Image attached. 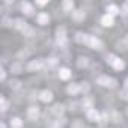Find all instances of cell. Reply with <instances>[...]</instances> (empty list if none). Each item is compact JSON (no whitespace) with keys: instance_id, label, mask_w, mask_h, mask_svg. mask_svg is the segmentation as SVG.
Segmentation results:
<instances>
[{"instance_id":"1","label":"cell","mask_w":128,"mask_h":128,"mask_svg":"<svg viewBox=\"0 0 128 128\" xmlns=\"http://www.w3.org/2000/svg\"><path fill=\"white\" fill-rule=\"evenodd\" d=\"M84 45L94 48V50H101L102 48V41L98 39L96 36H90V35H86V39H84Z\"/></svg>"},{"instance_id":"2","label":"cell","mask_w":128,"mask_h":128,"mask_svg":"<svg viewBox=\"0 0 128 128\" xmlns=\"http://www.w3.org/2000/svg\"><path fill=\"white\" fill-rule=\"evenodd\" d=\"M56 39H57V44L60 47H66L68 41H66V30H65V27H57V30H56Z\"/></svg>"},{"instance_id":"3","label":"cell","mask_w":128,"mask_h":128,"mask_svg":"<svg viewBox=\"0 0 128 128\" xmlns=\"http://www.w3.org/2000/svg\"><path fill=\"white\" fill-rule=\"evenodd\" d=\"M107 60L110 62V65L114 68V70H124L125 68V63H124V60L122 59H119V57H116V56H113V54H110L108 57H107Z\"/></svg>"},{"instance_id":"4","label":"cell","mask_w":128,"mask_h":128,"mask_svg":"<svg viewBox=\"0 0 128 128\" xmlns=\"http://www.w3.org/2000/svg\"><path fill=\"white\" fill-rule=\"evenodd\" d=\"M96 83H98L100 86H110V88H113V86L116 84V80L112 78V77H108V76H100V77L96 78Z\"/></svg>"},{"instance_id":"5","label":"cell","mask_w":128,"mask_h":128,"mask_svg":"<svg viewBox=\"0 0 128 128\" xmlns=\"http://www.w3.org/2000/svg\"><path fill=\"white\" fill-rule=\"evenodd\" d=\"M27 116H29V119L36 120V119L39 118V107H38V106H32V107H29V108H27Z\"/></svg>"},{"instance_id":"6","label":"cell","mask_w":128,"mask_h":128,"mask_svg":"<svg viewBox=\"0 0 128 128\" xmlns=\"http://www.w3.org/2000/svg\"><path fill=\"white\" fill-rule=\"evenodd\" d=\"M42 68H44V59H36V60H32L29 63L30 71H36V70H42Z\"/></svg>"},{"instance_id":"7","label":"cell","mask_w":128,"mask_h":128,"mask_svg":"<svg viewBox=\"0 0 128 128\" xmlns=\"http://www.w3.org/2000/svg\"><path fill=\"white\" fill-rule=\"evenodd\" d=\"M66 92H68L70 95H77V94L80 92V83H72V84H70V86L66 88Z\"/></svg>"},{"instance_id":"8","label":"cell","mask_w":128,"mask_h":128,"mask_svg":"<svg viewBox=\"0 0 128 128\" xmlns=\"http://www.w3.org/2000/svg\"><path fill=\"white\" fill-rule=\"evenodd\" d=\"M88 119L92 122H96V120H100V113L95 108H89L88 110Z\"/></svg>"},{"instance_id":"9","label":"cell","mask_w":128,"mask_h":128,"mask_svg":"<svg viewBox=\"0 0 128 128\" xmlns=\"http://www.w3.org/2000/svg\"><path fill=\"white\" fill-rule=\"evenodd\" d=\"M101 23H102V26H107V27H110V26H113V23H114V18H113V15H104L102 18H101Z\"/></svg>"},{"instance_id":"10","label":"cell","mask_w":128,"mask_h":128,"mask_svg":"<svg viewBox=\"0 0 128 128\" xmlns=\"http://www.w3.org/2000/svg\"><path fill=\"white\" fill-rule=\"evenodd\" d=\"M21 11H23L26 15H32V14H33V6L29 5L27 2H23V3H21Z\"/></svg>"},{"instance_id":"11","label":"cell","mask_w":128,"mask_h":128,"mask_svg":"<svg viewBox=\"0 0 128 128\" xmlns=\"http://www.w3.org/2000/svg\"><path fill=\"white\" fill-rule=\"evenodd\" d=\"M39 98H41V101L48 102V101H51V100H53V94H51L50 90H42V92H41V95H39Z\"/></svg>"},{"instance_id":"12","label":"cell","mask_w":128,"mask_h":128,"mask_svg":"<svg viewBox=\"0 0 128 128\" xmlns=\"http://www.w3.org/2000/svg\"><path fill=\"white\" fill-rule=\"evenodd\" d=\"M36 21H38V24H48L50 18H48V15H47V14L41 12V14H38V17H36Z\"/></svg>"},{"instance_id":"13","label":"cell","mask_w":128,"mask_h":128,"mask_svg":"<svg viewBox=\"0 0 128 128\" xmlns=\"http://www.w3.org/2000/svg\"><path fill=\"white\" fill-rule=\"evenodd\" d=\"M63 110H65V107H63L62 104H56V106H53V108H51V112L56 114V116H62L63 114Z\"/></svg>"},{"instance_id":"14","label":"cell","mask_w":128,"mask_h":128,"mask_svg":"<svg viewBox=\"0 0 128 128\" xmlns=\"http://www.w3.org/2000/svg\"><path fill=\"white\" fill-rule=\"evenodd\" d=\"M59 77H60L62 80H68V78L71 77V71H70L68 68H62V70L59 71Z\"/></svg>"},{"instance_id":"15","label":"cell","mask_w":128,"mask_h":128,"mask_svg":"<svg viewBox=\"0 0 128 128\" xmlns=\"http://www.w3.org/2000/svg\"><path fill=\"white\" fill-rule=\"evenodd\" d=\"M84 12L82 11V9H77V11H74L72 12V18L76 20V21H82V20H84Z\"/></svg>"},{"instance_id":"16","label":"cell","mask_w":128,"mask_h":128,"mask_svg":"<svg viewBox=\"0 0 128 128\" xmlns=\"http://www.w3.org/2000/svg\"><path fill=\"white\" fill-rule=\"evenodd\" d=\"M14 24H15V27H17L18 30H21V32L27 27V23H26L24 20H21V18H17V20L14 21Z\"/></svg>"},{"instance_id":"17","label":"cell","mask_w":128,"mask_h":128,"mask_svg":"<svg viewBox=\"0 0 128 128\" xmlns=\"http://www.w3.org/2000/svg\"><path fill=\"white\" fill-rule=\"evenodd\" d=\"M62 8H63V11H72L74 2H72V0H65V2L62 3Z\"/></svg>"},{"instance_id":"18","label":"cell","mask_w":128,"mask_h":128,"mask_svg":"<svg viewBox=\"0 0 128 128\" xmlns=\"http://www.w3.org/2000/svg\"><path fill=\"white\" fill-rule=\"evenodd\" d=\"M77 65H78V68H86V66L89 65V59H88V57H78Z\"/></svg>"},{"instance_id":"19","label":"cell","mask_w":128,"mask_h":128,"mask_svg":"<svg viewBox=\"0 0 128 128\" xmlns=\"http://www.w3.org/2000/svg\"><path fill=\"white\" fill-rule=\"evenodd\" d=\"M21 125H23V120L20 118H12L11 119V126L12 128H21Z\"/></svg>"},{"instance_id":"20","label":"cell","mask_w":128,"mask_h":128,"mask_svg":"<svg viewBox=\"0 0 128 128\" xmlns=\"http://www.w3.org/2000/svg\"><path fill=\"white\" fill-rule=\"evenodd\" d=\"M23 35H24L26 38H32V36L35 35V29H33V27H30V26H27V27L23 30Z\"/></svg>"},{"instance_id":"21","label":"cell","mask_w":128,"mask_h":128,"mask_svg":"<svg viewBox=\"0 0 128 128\" xmlns=\"http://www.w3.org/2000/svg\"><path fill=\"white\" fill-rule=\"evenodd\" d=\"M107 12H108V15H116V14H119V8L116 5H110V6H107Z\"/></svg>"},{"instance_id":"22","label":"cell","mask_w":128,"mask_h":128,"mask_svg":"<svg viewBox=\"0 0 128 128\" xmlns=\"http://www.w3.org/2000/svg\"><path fill=\"white\" fill-rule=\"evenodd\" d=\"M11 72H14V74H20L21 72V65L20 63H12L11 65Z\"/></svg>"},{"instance_id":"23","label":"cell","mask_w":128,"mask_h":128,"mask_svg":"<svg viewBox=\"0 0 128 128\" xmlns=\"http://www.w3.org/2000/svg\"><path fill=\"white\" fill-rule=\"evenodd\" d=\"M84 39H86V35H84V33H82V32H77V33H76V41H77V42L84 44Z\"/></svg>"},{"instance_id":"24","label":"cell","mask_w":128,"mask_h":128,"mask_svg":"<svg viewBox=\"0 0 128 128\" xmlns=\"http://www.w3.org/2000/svg\"><path fill=\"white\" fill-rule=\"evenodd\" d=\"M116 47H118V50H126L128 48V41H119V42H116Z\"/></svg>"},{"instance_id":"25","label":"cell","mask_w":128,"mask_h":128,"mask_svg":"<svg viewBox=\"0 0 128 128\" xmlns=\"http://www.w3.org/2000/svg\"><path fill=\"white\" fill-rule=\"evenodd\" d=\"M9 88H11V89H20V88H21V82H20V80H12V82L9 83Z\"/></svg>"},{"instance_id":"26","label":"cell","mask_w":128,"mask_h":128,"mask_svg":"<svg viewBox=\"0 0 128 128\" xmlns=\"http://www.w3.org/2000/svg\"><path fill=\"white\" fill-rule=\"evenodd\" d=\"M90 106H92V100L90 98H84L82 101V107L83 108H90Z\"/></svg>"},{"instance_id":"27","label":"cell","mask_w":128,"mask_h":128,"mask_svg":"<svg viewBox=\"0 0 128 128\" xmlns=\"http://www.w3.org/2000/svg\"><path fill=\"white\" fill-rule=\"evenodd\" d=\"M89 89H90V86H89V83H86V82H83V83H80V92H89Z\"/></svg>"},{"instance_id":"28","label":"cell","mask_w":128,"mask_h":128,"mask_svg":"<svg viewBox=\"0 0 128 128\" xmlns=\"http://www.w3.org/2000/svg\"><path fill=\"white\" fill-rule=\"evenodd\" d=\"M47 65H48V66H56V65H57V59H56V57L47 59Z\"/></svg>"},{"instance_id":"29","label":"cell","mask_w":128,"mask_h":128,"mask_svg":"<svg viewBox=\"0 0 128 128\" xmlns=\"http://www.w3.org/2000/svg\"><path fill=\"white\" fill-rule=\"evenodd\" d=\"M112 120H113V122H119V120H120V114H119L118 112H113V113H112Z\"/></svg>"},{"instance_id":"30","label":"cell","mask_w":128,"mask_h":128,"mask_svg":"<svg viewBox=\"0 0 128 128\" xmlns=\"http://www.w3.org/2000/svg\"><path fill=\"white\" fill-rule=\"evenodd\" d=\"M119 96H120L122 100H125V101H128V89H124V90H120V94H119Z\"/></svg>"},{"instance_id":"31","label":"cell","mask_w":128,"mask_h":128,"mask_svg":"<svg viewBox=\"0 0 128 128\" xmlns=\"http://www.w3.org/2000/svg\"><path fill=\"white\" fill-rule=\"evenodd\" d=\"M0 102H2V112L5 113V112L8 110V101H6L5 98H2V100H0Z\"/></svg>"},{"instance_id":"32","label":"cell","mask_w":128,"mask_h":128,"mask_svg":"<svg viewBox=\"0 0 128 128\" xmlns=\"http://www.w3.org/2000/svg\"><path fill=\"white\" fill-rule=\"evenodd\" d=\"M6 78V72H5V70L2 68V70H0V80H5Z\"/></svg>"},{"instance_id":"33","label":"cell","mask_w":128,"mask_h":128,"mask_svg":"<svg viewBox=\"0 0 128 128\" xmlns=\"http://www.w3.org/2000/svg\"><path fill=\"white\" fill-rule=\"evenodd\" d=\"M27 56H29V51H24V50H23V51L18 53V57H27Z\"/></svg>"},{"instance_id":"34","label":"cell","mask_w":128,"mask_h":128,"mask_svg":"<svg viewBox=\"0 0 128 128\" xmlns=\"http://www.w3.org/2000/svg\"><path fill=\"white\" fill-rule=\"evenodd\" d=\"M36 5H38V6H45L47 2H45V0H39V2H36Z\"/></svg>"},{"instance_id":"35","label":"cell","mask_w":128,"mask_h":128,"mask_svg":"<svg viewBox=\"0 0 128 128\" xmlns=\"http://www.w3.org/2000/svg\"><path fill=\"white\" fill-rule=\"evenodd\" d=\"M9 24H12V21H9L8 18H3V26H9Z\"/></svg>"},{"instance_id":"36","label":"cell","mask_w":128,"mask_h":128,"mask_svg":"<svg viewBox=\"0 0 128 128\" xmlns=\"http://www.w3.org/2000/svg\"><path fill=\"white\" fill-rule=\"evenodd\" d=\"M124 11L128 12V2H125V5H124Z\"/></svg>"},{"instance_id":"37","label":"cell","mask_w":128,"mask_h":128,"mask_svg":"<svg viewBox=\"0 0 128 128\" xmlns=\"http://www.w3.org/2000/svg\"><path fill=\"white\" fill-rule=\"evenodd\" d=\"M125 88H126V89H128V78H126V80H125Z\"/></svg>"},{"instance_id":"38","label":"cell","mask_w":128,"mask_h":128,"mask_svg":"<svg viewBox=\"0 0 128 128\" xmlns=\"http://www.w3.org/2000/svg\"><path fill=\"white\" fill-rule=\"evenodd\" d=\"M126 41H128V36H126Z\"/></svg>"},{"instance_id":"39","label":"cell","mask_w":128,"mask_h":128,"mask_svg":"<svg viewBox=\"0 0 128 128\" xmlns=\"http://www.w3.org/2000/svg\"><path fill=\"white\" fill-rule=\"evenodd\" d=\"M126 113H128V108H126Z\"/></svg>"}]
</instances>
